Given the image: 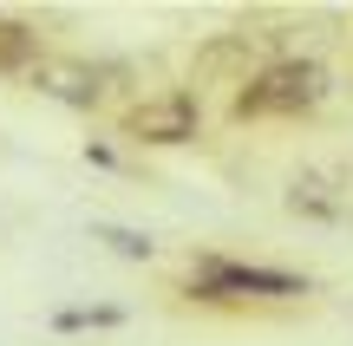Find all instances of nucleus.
Wrapping results in <instances>:
<instances>
[{"label":"nucleus","instance_id":"5","mask_svg":"<svg viewBox=\"0 0 353 346\" xmlns=\"http://www.w3.org/2000/svg\"><path fill=\"white\" fill-rule=\"evenodd\" d=\"M39 59H46V46H39V33H33V26H20V20H0V72L26 78Z\"/></svg>","mask_w":353,"mask_h":346},{"label":"nucleus","instance_id":"7","mask_svg":"<svg viewBox=\"0 0 353 346\" xmlns=\"http://www.w3.org/2000/svg\"><path fill=\"white\" fill-rule=\"evenodd\" d=\"M92 242H105L112 255H125V261H157V242L144 229H125V222H92Z\"/></svg>","mask_w":353,"mask_h":346},{"label":"nucleus","instance_id":"2","mask_svg":"<svg viewBox=\"0 0 353 346\" xmlns=\"http://www.w3.org/2000/svg\"><path fill=\"white\" fill-rule=\"evenodd\" d=\"M314 294L307 274L262 268V261H229V255H196L190 261V301L203 307H229V301H301Z\"/></svg>","mask_w":353,"mask_h":346},{"label":"nucleus","instance_id":"4","mask_svg":"<svg viewBox=\"0 0 353 346\" xmlns=\"http://www.w3.org/2000/svg\"><path fill=\"white\" fill-rule=\"evenodd\" d=\"M26 78H33L39 91H52V98L79 105V111L105 105V85H99V78H105V65H85V59H52V52H46V59H39Z\"/></svg>","mask_w":353,"mask_h":346},{"label":"nucleus","instance_id":"8","mask_svg":"<svg viewBox=\"0 0 353 346\" xmlns=\"http://www.w3.org/2000/svg\"><path fill=\"white\" fill-rule=\"evenodd\" d=\"M85 327H125V307L99 301V307H59L52 314V334H85Z\"/></svg>","mask_w":353,"mask_h":346},{"label":"nucleus","instance_id":"9","mask_svg":"<svg viewBox=\"0 0 353 346\" xmlns=\"http://www.w3.org/2000/svg\"><path fill=\"white\" fill-rule=\"evenodd\" d=\"M85 164H99V170H118V151H112V144H85Z\"/></svg>","mask_w":353,"mask_h":346},{"label":"nucleus","instance_id":"6","mask_svg":"<svg viewBox=\"0 0 353 346\" xmlns=\"http://www.w3.org/2000/svg\"><path fill=\"white\" fill-rule=\"evenodd\" d=\"M288 209L294 216H307V222H347V196H327V183L321 177H301L288 190Z\"/></svg>","mask_w":353,"mask_h":346},{"label":"nucleus","instance_id":"3","mask_svg":"<svg viewBox=\"0 0 353 346\" xmlns=\"http://www.w3.org/2000/svg\"><path fill=\"white\" fill-rule=\"evenodd\" d=\"M118 125H125V138H138V144H196V131H203V105H196V91H183V85H170V91H151V98H138V105H125L118 111Z\"/></svg>","mask_w":353,"mask_h":346},{"label":"nucleus","instance_id":"1","mask_svg":"<svg viewBox=\"0 0 353 346\" xmlns=\"http://www.w3.org/2000/svg\"><path fill=\"white\" fill-rule=\"evenodd\" d=\"M334 91V72L321 59H301V52H281V59L255 65L249 78L229 98V118H307L321 111Z\"/></svg>","mask_w":353,"mask_h":346}]
</instances>
